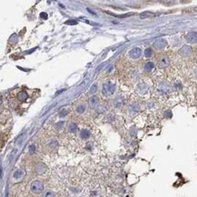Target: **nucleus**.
<instances>
[{
	"label": "nucleus",
	"mask_w": 197,
	"mask_h": 197,
	"mask_svg": "<svg viewBox=\"0 0 197 197\" xmlns=\"http://www.w3.org/2000/svg\"><path fill=\"white\" fill-rule=\"evenodd\" d=\"M30 189H31L32 193L38 194H41L44 191V184L41 183L40 181H34L31 184Z\"/></svg>",
	"instance_id": "obj_1"
},
{
	"label": "nucleus",
	"mask_w": 197,
	"mask_h": 197,
	"mask_svg": "<svg viewBox=\"0 0 197 197\" xmlns=\"http://www.w3.org/2000/svg\"><path fill=\"white\" fill-rule=\"evenodd\" d=\"M115 85L112 84V83H104L103 85V89H102V92H103V95H110L113 93V91H115Z\"/></svg>",
	"instance_id": "obj_2"
},
{
	"label": "nucleus",
	"mask_w": 197,
	"mask_h": 197,
	"mask_svg": "<svg viewBox=\"0 0 197 197\" xmlns=\"http://www.w3.org/2000/svg\"><path fill=\"white\" fill-rule=\"evenodd\" d=\"M170 65V60L168 56H166L165 55H162L160 57L158 58V65L161 68H165Z\"/></svg>",
	"instance_id": "obj_3"
},
{
	"label": "nucleus",
	"mask_w": 197,
	"mask_h": 197,
	"mask_svg": "<svg viewBox=\"0 0 197 197\" xmlns=\"http://www.w3.org/2000/svg\"><path fill=\"white\" fill-rule=\"evenodd\" d=\"M192 53H193V48L190 45H184V47L179 50V54L184 57L190 56L192 55Z\"/></svg>",
	"instance_id": "obj_4"
},
{
	"label": "nucleus",
	"mask_w": 197,
	"mask_h": 197,
	"mask_svg": "<svg viewBox=\"0 0 197 197\" xmlns=\"http://www.w3.org/2000/svg\"><path fill=\"white\" fill-rule=\"evenodd\" d=\"M166 45H167V42H166L165 39L159 38L154 43V47L157 50H161V49H164L166 47Z\"/></svg>",
	"instance_id": "obj_5"
},
{
	"label": "nucleus",
	"mask_w": 197,
	"mask_h": 197,
	"mask_svg": "<svg viewBox=\"0 0 197 197\" xmlns=\"http://www.w3.org/2000/svg\"><path fill=\"white\" fill-rule=\"evenodd\" d=\"M128 55H129V56L133 59H137L142 55V50L139 47H134L129 53H128Z\"/></svg>",
	"instance_id": "obj_6"
},
{
	"label": "nucleus",
	"mask_w": 197,
	"mask_h": 197,
	"mask_svg": "<svg viewBox=\"0 0 197 197\" xmlns=\"http://www.w3.org/2000/svg\"><path fill=\"white\" fill-rule=\"evenodd\" d=\"M185 39L189 43H196L197 42V32H189L185 35Z\"/></svg>",
	"instance_id": "obj_7"
},
{
	"label": "nucleus",
	"mask_w": 197,
	"mask_h": 197,
	"mask_svg": "<svg viewBox=\"0 0 197 197\" xmlns=\"http://www.w3.org/2000/svg\"><path fill=\"white\" fill-rule=\"evenodd\" d=\"M124 104H125V100H124V98L122 97V96H117V97H116V99L113 100V107H115L116 108H120V107H122L123 105H124Z\"/></svg>",
	"instance_id": "obj_8"
},
{
	"label": "nucleus",
	"mask_w": 197,
	"mask_h": 197,
	"mask_svg": "<svg viewBox=\"0 0 197 197\" xmlns=\"http://www.w3.org/2000/svg\"><path fill=\"white\" fill-rule=\"evenodd\" d=\"M35 170H36V173H38V175H42V173H44L45 171H47V167H45V165L44 164H37Z\"/></svg>",
	"instance_id": "obj_9"
},
{
	"label": "nucleus",
	"mask_w": 197,
	"mask_h": 197,
	"mask_svg": "<svg viewBox=\"0 0 197 197\" xmlns=\"http://www.w3.org/2000/svg\"><path fill=\"white\" fill-rule=\"evenodd\" d=\"M128 111H129L130 113H132V115H134V113H136L138 111H139V105L137 104H132L129 105V107H128Z\"/></svg>",
	"instance_id": "obj_10"
},
{
	"label": "nucleus",
	"mask_w": 197,
	"mask_h": 197,
	"mask_svg": "<svg viewBox=\"0 0 197 197\" xmlns=\"http://www.w3.org/2000/svg\"><path fill=\"white\" fill-rule=\"evenodd\" d=\"M98 102H99V99H98V97L95 96V95L91 96V97L89 98V101H88L89 105H90L91 107H95V105H97Z\"/></svg>",
	"instance_id": "obj_11"
},
{
	"label": "nucleus",
	"mask_w": 197,
	"mask_h": 197,
	"mask_svg": "<svg viewBox=\"0 0 197 197\" xmlns=\"http://www.w3.org/2000/svg\"><path fill=\"white\" fill-rule=\"evenodd\" d=\"M80 137L82 139H88L90 137V132L87 129H82L80 132Z\"/></svg>",
	"instance_id": "obj_12"
},
{
	"label": "nucleus",
	"mask_w": 197,
	"mask_h": 197,
	"mask_svg": "<svg viewBox=\"0 0 197 197\" xmlns=\"http://www.w3.org/2000/svg\"><path fill=\"white\" fill-rule=\"evenodd\" d=\"M68 131L70 133H75L77 131V125L74 123H71L69 126H68Z\"/></svg>",
	"instance_id": "obj_13"
},
{
	"label": "nucleus",
	"mask_w": 197,
	"mask_h": 197,
	"mask_svg": "<svg viewBox=\"0 0 197 197\" xmlns=\"http://www.w3.org/2000/svg\"><path fill=\"white\" fill-rule=\"evenodd\" d=\"M160 86H163V88H158V90L160 91V92H163V93H168V92H170V87H169V86H167L166 84H161Z\"/></svg>",
	"instance_id": "obj_14"
},
{
	"label": "nucleus",
	"mask_w": 197,
	"mask_h": 197,
	"mask_svg": "<svg viewBox=\"0 0 197 197\" xmlns=\"http://www.w3.org/2000/svg\"><path fill=\"white\" fill-rule=\"evenodd\" d=\"M154 67H155V64L153 62H147L145 64V70L147 71V72H149L151 70H153Z\"/></svg>",
	"instance_id": "obj_15"
},
{
	"label": "nucleus",
	"mask_w": 197,
	"mask_h": 197,
	"mask_svg": "<svg viewBox=\"0 0 197 197\" xmlns=\"http://www.w3.org/2000/svg\"><path fill=\"white\" fill-rule=\"evenodd\" d=\"M95 110L98 113H103L105 112V110H107V107H105V105H104V104H99L96 107Z\"/></svg>",
	"instance_id": "obj_16"
},
{
	"label": "nucleus",
	"mask_w": 197,
	"mask_h": 197,
	"mask_svg": "<svg viewBox=\"0 0 197 197\" xmlns=\"http://www.w3.org/2000/svg\"><path fill=\"white\" fill-rule=\"evenodd\" d=\"M86 109V107L85 104H81V105H78V107H77V109H75V111H77V113H83Z\"/></svg>",
	"instance_id": "obj_17"
},
{
	"label": "nucleus",
	"mask_w": 197,
	"mask_h": 197,
	"mask_svg": "<svg viewBox=\"0 0 197 197\" xmlns=\"http://www.w3.org/2000/svg\"><path fill=\"white\" fill-rule=\"evenodd\" d=\"M23 175H24V172H23L22 170H17V171L15 172V173H14V178L15 179H19Z\"/></svg>",
	"instance_id": "obj_18"
},
{
	"label": "nucleus",
	"mask_w": 197,
	"mask_h": 197,
	"mask_svg": "<svg viewBox=\"0 0 197 197\" xmlns=\"http://www.w3.org/2000/svg\"><path fill=\"white\" fill-rule=\"evenodd\" d=\"M18 99L21 100V101H25L26 98H27V94L26 92H20L17 95Z\"/></svg>",
	"instance_id": "obj_19"
},
{
	"label": "nucleus",
	"mask_w": 197,
	"mask_h": 197,
	"mask_svg": "<svg viewBox=\"0 0 197 197\" xmlns=\"http://www.w3.org/2000/svg\"><path fill=\"white\" fill-rule=\"evenodd\" d=\"M143 54H145V56L146 57H151V56H153V50L151 49V48H146L145 50V52H143Z\"/></svg>",
	"instance_id": "obj_20"
},
{
	"label": "nucleus",
	"mask_w": 197,
	"mask_h": 197,
	"mask_svg": "<svg viewBox=\"0 0 197 197\" xmlns=\"http://www.w3.org/2000/svg\"><path fill=\"white\" fill-rule=\"evenodd\" d=\"M42 197H55V194L52 191H47L45 192Z\"/></svg>",
	"instance_id": "obj_21"
},
{
	"label": "nucleus",
	"mask_w": 197,
	"mask_h": 197,
	"mask_svg": "<svg viewBox=\"0 0 197 197\" xmlns=\"http://www.w3.org/2000/svg\"><path fill=\"white\" fill-rule=\"evenodd\" d=\"M152 16H153V14H152V13H150V12H145V13H143V14L140 15V17H141V18H146V17H152Z\"/></svg>",
	"instance_id": "obj_22"
},
{
	"label": "nucleus",
	"mask_w": 197,
	"mask_h": 197,
	"mask_svg": "<svg viewBox=\"0 0 197 197\" xmlns=\"http://www.w3.org/2000/svg\"><path fill=\"white\" fill-rule=\"evenodd\" d=\"M97 91V84H94L92 86H91V88H90V94H95V92Z\"/></svg>",
	"instance_id": "obj_23"
},
{
	"label": "nucleus",
	"mask_w": 197,
	"mask_h": 197,
	"mask_svg": "<svg viewBox=\"0 0 197 197\" xmlns=\"http://www.w3.org/2000/svg\"><path fill=\"white\" fill-rule=\"evenodd\" d=\"M40 18L41 19H44V20H47L48 18V15L45 13V12H42L40 14Z\"/></svg>",
	"instance_id": "obj_24"
},
{
	"label": "nucleus",
	"mask_w": 197,
	"mask_h": 197,
	"mask_svg": "<svg viewBox=\"0 0 197 197\" xmlns=\"http://www.w3.org/2000/svg\"><path fill=\"white\" fill-rule=\"evenodd\" d=\"M66 25H77V20H68L65 22Z\"/></svg>",
	"instance_id": "obj_25"
},
{
	"label": "nucleus",
	"mask_w": 197,
	"mask_h": 197,
	"mask_svg": "<svg viewBox=\"0 0 197 197\" xmlns=\"http://www.w3.org/2000/svg\"><path fill=\"white\" fill-rule=\"evenodd\" d=\"M35 150H36L35 145H30V147H29V153H30V154L35 153Z\"/></svg>",
	"instance_id": "obj_26"
},
{
	"label": "nucleus",
	"mask_w": 197,
	"mask_h": 197,
	"mask_svg": "<svg viewBox=\"0 0 197 197\" xmlns=\"http://www.w3.org/2000/svg\"><path fill=\"white\" fill-rule=\"evenodd\" d=\"M62 126H64V122H59V123H57V124H56V127H57V129H61Z\"/></svg>",
	"instance_id": "obj_27"
},
{
	"label": "nucleus",
	"mask_w": 197,
	"mask_h": 197,
	"mask_svg": "<svg viewBox=\"0 0 197 197\" xmlns=\"http://www.w3.org/2000/svg\"><path fill=\"white\" fill-rule=\"evenodd\" d=\"M65 113H66V111H65V110H63L61 113H60V116H61V117H62V116H65L66 115Z\"/></svg>",
	"instance_id": "obj_28"
}]
</instances>
